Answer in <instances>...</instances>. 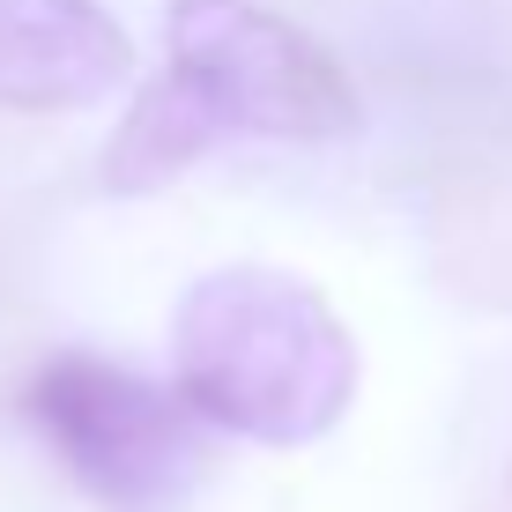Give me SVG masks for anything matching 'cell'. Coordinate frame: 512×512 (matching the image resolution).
Instances as JSON below:
<instances>
[{"label": "cell", "instance_id": "277c9868", "mask_svg": "<svg viewBox=\"0 0 512 512\" xmlns=\"http://www.w3.org/2000/svg\"><path fill=\"white\" fill-rule=\"evenodd\" d=\"M134 75L104 0H0V112H82Z\"/></svg>", "mask_w": 512, "mask_h": 512}, {"label": "cell", "instance_id": "6da1fadb", "mask_svg": "<svg viewBox=\"0 0 512 512\" xmlns=\"http://www.w3.org/2000/svg\"><path fill=\"white\" fill-rule=\"evenodd\" d=\"M223 134L342 141L357 134V82L305 23L260 0H171L164 75L104 141V193H156Z\"/></svg>", "mask_w": 512, "mask_h": 512}, {"label": "cell", "instance_id": "3957f363", "mask_svg": "<svg viewBox=\"0 0 512 512\" xmlns=\"http://www.w3.org/2000/svg\"><path fill=\"white\" fill-rule=\"evenodd\" d=\"M23 416L104 512H179L208 475V423L179 386L90 349H60L23 379Z\"/></svg>", "mask_w": 512, "mask_h": 512}, {"label": "cell", "instance_id": "7a4b0ae2", "mask_svg": "<svg viewBox=\"0 0 512 512\" xmlns=\"http://www.w3.org/2000/svg\"><path fill=\"white\" fill-rule=\"evenodd\" d=\"M179 394L208 431L253 446H312L357 401V334L290 268H216L171 320Z\"/></svg>", "mask_w": 512, "mask_h": 512}]
</instances>
